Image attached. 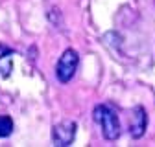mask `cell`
<instances>
[{
    "label": "cell",
    "mask_w": 155,
    "mask_h": 147,
    "mask_svg": "<svg viewBox=\"0 0 155 147\" xmlns=\"http://www.w3.org/2000/svg\"><path fill=\"white\" fill-rule=\"evenodd\" d=\"M13 133V120L9 116H0V138H8Z\"/></svg>",
    "instance_id": "5b68a950"
},
{
    "label": "cell",
    "mask_w": 155,
    "mask_h": 147,
    "mask_svg": "<svg viewBox=\"0 0 155 147\" xmlns=\"http://www.w3.org/2000/svg\"><path fill=\"white\" fill-rule=\"evenodd\" d=\"M76 123L74 121H61L54 125L52 129V140L54 145H70L76 136Z\"/></svg>",
    "instance_id": "3957f363"
},
{
    "label": "cell",
    "mask_w": 155,
    "mask_h": 147,
    "mask_svg": "<svg viewBox=\"0 0 155 147\" xmlns=\"http://www.w3.org/2000/svg\"><path fill=\"white\" fill-rule=\"evenodd\" d=\"M94 121L102 125V133H104V138L105 140H118L122 129H120V121H118V116H116V112L107 107V105H98L94 108Z\"/></svg>",
    "instance_id": "6da1fadb"
},
{
    "label": "cell",
    "mask_w": 155,
    "mask_h": 147,
    "mask_svg": "<svg viewBox=\"0 0 155 147\" xmlns=\"http://www.w3.org/2000/svg\"><path fill=\"white\" fill-rule=\"evenodd\" d=\"M146 125H148V116H146V110L142 107H137L131 114L129 120V133L133 138H140L146 133Z\"/></svg>",
    "instance_id": "277c9868"
},
{
    "label": "cell",
    "mask_w": 155,
    "mask_h": 147,
    "mask_svg": "<svg viewBox=\"0 0 155 147\" xmlns=\"http://www.w3.org/2000/svg\"><path fill=\"white\" fill-rule=\"evenodd\" d=\"M78 63H80V55H78V52L72 50V48L65 50L63 55L59 57V61H57V64H55L57 79H59L61 83H68L74 77L76 70H78Z\"/></svg>",
    "instance_id": "7a4b0ae2"
}]
</instances>
